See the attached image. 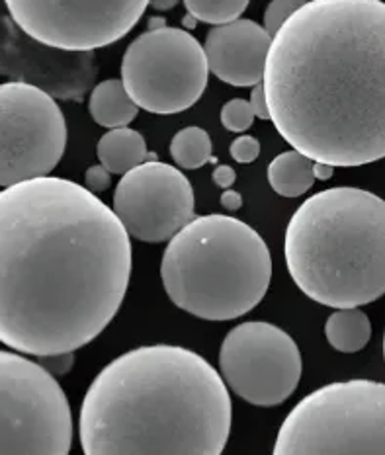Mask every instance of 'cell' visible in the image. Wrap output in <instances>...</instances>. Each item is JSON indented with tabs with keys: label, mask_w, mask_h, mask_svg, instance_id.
Returning <instances> with one entry per match:
<instances>
[{
	"label": "cell",
	"mask_w": 385,
	"mask_h": 455,
	"mask_svg": "<svg viewBox=\"0 0 385 455\" xmlns=\"http://www.w3.org/2000/svg\"><path fill=\"white\" fill-rule=\"evenodd\" d=\"M210 67L202 44L179 28H149L133 39L122 59V83L145 112L169 116L200 100Z\"/></svg>",
	"instance_id": "obj_8"
},
{
	"label": "cell",
	"mask_w": 385,
	"mask_h": 455,
	"mask_svg": "<svg viewBox=\"0 0 385 455\" xmlns=\"http://www.w3.org/2000/svg\"><path fill=\"white\" fill-rule=\"evenodd\" d=\"M37 363L57 378V375H65V373L71 371L73 363H75V352L37 355Z\"/></svg>",
	"instance_id": "obj_24"
},
{
	"label": "cell",
	"mask_w": 385,
	"mask_h": 455,
	"mask_svg": "<svg viewBox=\"0 0 385 455\" xmlns=\"http://www.w3.org/2000/svg\"><path fill=\"white\" fill-rule=\"evenodd\" d=\"M110 176L112 174L108 172L102 164H94L86 171L84 184L91 192L100 194V192H104V190H108V188H110Z\"/></svg>",
	"instance_id": "obj_25"
},
{
	"label": "cell",
	"mask_w": 385,
	"mask_h": 455,
	"mask_svg": "<svg viewBox=\"0 0 385 455\" xmlns=\"http://www.w3.org/2000/svg\"><path fill=\"white\" fill-rule=\"evenodd\" d=\"M194 188L179 168L145 161L122 174L114 194V213L141 243H166L194 220Z\"/></svg>",
	"instance_id": "obj_12"
},
{
	"label": "cell",
	"mask_w": 385,
	"mask_h": 455,
	"mask_svg": "<svg viewBox=\"0 0 385 455\" xmlns=\"http://www.w3.org/2000/svg\"><path fill=\"white\" fill-rule=\"evenodd\" d=\"M221 205L225 207L227 212H237V210H241V205H243V196H241L239 192H233V190H229V188H227V192L221 196Z\"/></svg>",
	"instance_id": "obj_28"
},
{
	"label": "cell",
	"mask_w": 385,
	"mask_h": 455,
	"mask_svg": "<svg viewBox=\"0 0 385 455\" xmlns=\"http://www.w3.org/2000/svg\"><path fill=\"white\" fill-rule=\"evenodd\" d=\"M132 243L88 188L39 176L0 192V342L37 355L75 352L120 311Z\"/></svg>",
	"instance_id": "obj_1"
},
{
	"label": "cell",
	"mask_w": 385,
	"mask_h": 455,
	"mask_svg": "<svg viewBox=\"0 0 385 455\" xmlns=\"http://www.w3.org/2000/svg\"><path fill=\"white\" fill-rule=\"evenodd\" d=\"M333 174H334V166L313 161V176H315V180H329Z\"/></svg>",
	"instance_id": "obj_29"
},
{
	"label": "cell",
	"mask_w": 385,
	"mask_h": 455,
	"mask_svg": "<svg viewBox=\"0 0 385 455\" xmlns=\"http://www.w3.org/2000/svg\"><path fill=\"white\" fill-rule=\"evenodd\" d=\"M251 0H184V6L197 22L227 24L241 18Z\"/></svg>",
	"instance_id": "obj_20"
},
{
	"label": "cell",
	"mask_w": 385,
	"mask_h": 455,
	"mask_svg": "<svg viewBox=\"0 0 385 455\" xmlns=\"http://www.w3.org/2000/svg\"><path fill=\"white\" fill-rule=\"evenodd\" d=\"M179 3L180 0H149V6L153 10H159V12H164V10H171Z\"/></svg>",
	"instance_id": "obj_30"
},
{
	"label": "cell",
	"mask_w": 385,
	"mask_h": 455,
	"mask_svg": "<svg viewBox=\"0 0 385 455\" xmlns=\"http://www.w3.org/2000/svg\"><path fill=\"white\" fill-rule=\"evenodd\" d=\"M98 161L110 174H125L147 158H155L147 153V143L140 132L132 127H114L102 135L96 147Z\"/></svg>",
	"instance_id": "obj_15"
},
{
	"label": "cell",
	"mask_w": 385,
	"mask_h": 455,
	"mask_svg": "<svg viewBox=\"0 0 385 455\" xmlns=\"http://www.w3.org/2000/svg\"><path fill=\"white\" fill-rule=\"evenodd\" d=\"M269 182L276 194L300 197L315 182L313 161L300 151L282 153L269 164Z\"/></svg>",
	"instance_id": "obj_18"
},
{
	"label": "cell",
	"mask_w": 385,
	"mask_h": 455,
	"mask_svg": "<svg viewBox=\"0 0 385 455\" xmlns=\"http://www.w3.org/2000/svg\"><path fill=\"white\" fill-rule=\"evenodd\" d=\"M325 336L337 352L357 354L372 339V323L360 307H347L333 313L325 323Z\"/></svg>",
	"instance_id": "obj_17"
},
{
	"label": "cell",
	"mask_w": 385,
	"mask_h": 455,
	"mask_svg": "<svg viewBox=\"0 0 385 455\" xmlns=\"http://www.w3.org/2000/svg\"><path fill=\"white\" fill-rule=\"evenodd\" d=\"M88 112L98 125L114 130V127L130 125L140 114V106L125 92L122 81L110 78V81H102L92 88Z\"/></svg>",
	"instance_id": "obj_16"
},
{
	"label": "cell",
	"mask_w": 385,
	"mask_h": 455,
	"mask_svg": "<svg viewBox=\"0 0 385 455\" xmlns=\"http://www.w3.org/2000/svg\"><path fill=\"white\" fill-rule=\"evenodd\" d=\"M262 86L270 120L315 163L362 166L385 155V4L308 0L278 28Z\"/></svg>",
	"instance_id": "obj_2"
},
{
	"label": "cell",
	"mask_w": 385,
	"mask_h": 455,
	"mask_svg": "<svg viewBox=\"0 0 385 455\" xmlns=\"http://www.w3.org/2000/svg\"><path fill=\"white\" fill-rule=\"evenodd\" d=\"M229 153H231L233 161L241 163V164H249V163H254L256 158H259L261 143L253 135H241L231 143Z\"/></svg>",
	"instance_id": "obj_23"
},
{
	"label": "cell",
	"mask_w": 385,
	"mask_h": 455,
	"mask_svg": "<svg viewBox=\"0 0 385 455\" xmlns=\"http://www.w3.org/2000/svg\"><path fill=\"white\" fill-rule=\"evenodd\" d=\"M0 75L42 88L57 100H83L91 91L98 63L94 52H68L37 42L12 18H0Z\"/></svg>",
	"instance_id": "obj_13"
},
{
	"label": "cell",
	"mask_w": 385,
	"mask_h": 455,
	"mask_svg": "<svg viewBox=\"0 0 385 455\" xmlns=\"http://www.w3.org/2000/svg\"><path fill=\"white\" fill-rule=\"evenodd\" d=\"M161 278L179 309L204 321H233L264 299L272 256L251 225L229 215H202L171 239Z\"/></svg>",
	"instance_id": "obj_5"
},
{
	"label": "cell",
	"mask_w": 385,
	"mask_h": 455,
	"mask_svg": "<svg viewBox=\"0 0 385 455\" xmlns=\"http://www.w3.org/2000/svg\"><path fill=\"white\" fill-rule=\"evenodd\" d=\"M308 0H272L264 10V29L270 36L278 32V28L288 20L295 10L303 6Z\"/></svg>",
	"instance_id": "obj_22"
},
{
	"label": "cell",
	"mask_w": 385,
	"mask_h": 455,
	"mask_svg": "<svg viewBox=\"0 0 385 455\" xmlns=\"http://www.w3.org/2000/svg\"><path fill=\"white\" fill-rule=\"evenodd\" d=\"M223 378L182 346L122 354L88 387L78 436L86 455H220L231 432Z\"/></svg>",
	"instance_id": "obj_3"
},
{
	"label": "cell",
	"mask_w": 385,
	"mask_h": 455,
	"mask_svg": "<svg viewBox=\"0 0 385 455\" xmlns=\"http://www.w3.org/2000/svg\"><path fill=\"white\" fill-rule=\"evenodd\" d=\"M18 28L47 45L94 52L120 42L149 0H4Z\"/></svg>",
	"instance_id": "obj_11"
},
{
	"label": "cell",
	"mask_w": 385,
	"mask_h": 455,
	"mask_svg": "<svg viewBox=\"0 0 385 455\" xmlns=\"http://www.w3.org/2000/svg\"><path fill=\"white\" fill-rule=\"evenodd\" d=\"M295 285L315 303L362 307L385 293V202L360 188H331L305 200L285 229Z\"/></svg>",
	"instance_id": "obj_4"
},
{
	"label": "cell",
	"mask_w": 385,
	"mask_h": 455,
	"mask_svg": "<svg viewBox=\"0 0 385 455\" xmlns=\"http://www.w3.org/2000/svg\"><path fill=\"white\" fill-rule=\"evenodd\" d=\"M276 455H383L385 385L350 379L303 397L282 422Z\"/></svg>",
	"instance_id": "obj_6"
},
{
	"label": "cell",
	"mask_w": 385,
	"mask_h": 455,
	"mask_svg": "<svg viewBox=\"0 0 385 455\" xmlns=\"http://www.w3.org/2000/svg\"><path fill=\"white\" fill-rule=\"evenodd\" d=\"M220 370L237 397L256 407H276L298 389L303 362L298 344L284 329L249 321L227 332Z\"/></svg>",
	"instance_id": "obj_10"
},
{
	"label": "cell",
	"mask_w": 385,
	"mask_h": 455,
	"mask_svg": "<svg viewBox=\"0 0 385 455\" xmlns=\"http://www.w3.org/2000/svg\"><path fill=\"white\" fill-rule=\"evenodd\" d=\"M212 140L202 127H184L172 137L171 156L174 163L186 171H197V168L210 163L212 158Z\"/></svg>",
	"instance_id": "obj_19"
},
{
	"label": "cell",
	"mask_w": 385,
	"mask_h": 455,
	"mask_svg": "<svg viewBox=\"0 0 385 455\" xmlns=\"http://www.w3.org/2000/svg\"><path fill=\"white\" fill-rule=\"evenodd\" d=\"M71 446V404L55 375L0 350V455H67Z\"/></svg>",
	"instance_id": "obj_7"
},
{
	"label": "cell",
	"mask_w": 385,
	"mask_h": 455,
	"mask_svg": "<svg viewBox=\"0 0 385 455\" xmlns=\"http://www.w3.org/2000/svg\"><path fill=\"white\" fill-rule=\"evenodd\" d=\"M270 42L272 36L253 20L237 18L212 28L204 47L210 73L239 88L262 83Z\"/></svg>",
	"instance_id": "obj_14"
},
{
	"label": "cell",
	"mask_w": 385,
	"mask_h": 455,
	"mask_svg": "<svg viewBox=\"0 0 385 455\" xmlns=\"http://www.w3.org/2000/svg\"><path fill=\"white\" fill-rule=\"evenodd\" d=\"M67 149V122L53 96L10 81L0 84V188L52 174Z\"/></svg>",
	"instance_id": "obj_9"
},
{
	"label": "cell",
	"mask_w": 385,
	"mask_h": 455,
	"mask_svg": "<svg viewBox=\"0 0 385 455\" xmlns=\"http://www.w3.org/2000/svg\"><path fill=\"white\" fill-rule=\"evenodd\" d=\"M196 22H197V20L192 16V14H188V16H184V26L186 28H196Z\"/></svg>",
	"instance_id": "obj_31"
},
{
	"label": "cell",
	"mask_w": 385,
	"mask_h": 455,
	"mask_svg": "<svg viewBox=\"0 0 385 455\" xmlns=\"http://www.w3.org/2000/svg\"><path fill=\"white\" fill-rule=\"evenodd\" d=\"M161 26H164V20L163 18H151L149 28H161Z\"/></svg>",
	"instance_id": "obj_32"
},
{
	"label": "cell",
	"mask_w": 385,
	"mask_h": 455,
	"mask_svg": "<svg viewBox=\"0 0 385 455\" xmlns=\"http://www.w3.org/2000/svg\"><path fill=\"white\" fill-rule=\"evenodd\" d=\"M249 104H251V108H253L254 117H261V120H270L269 106H266V96H264V86H262V83L253 86Z\"/></svg>",
	"instance_id": "obj_26"
},
{
	"label": "cell",
	"mask_w": 385,
	"mask_h": 455,
	"mask_svg": "<svg viewBox=\"0 0 385 455\" xmlns=\"http://www.w3.org/2000/svg\"><path fill=\"white\" fill-rule=\"evenodd\" d=\"M253 108L243 98H235L221 108V124L227 132L243 133L253 125Z\"/></svg>",
	"instance_id": "obj_21"
},
{
	"label": "cell",
	"mask_w": 385,
	"mask_h": 455,
	"mask_svg": "<svg viewBox=\"0 0 385 455\" xmlns=\"http://www.w3.org/2000/svg\"><path fill=\"white\" fill-rule=\"evenodd\" d=\"M212 178H213L215 186H220V188H223V190H227V188H231L235 184L237 174H235V171H233L231 166L220 164V166H215Z\"/></svg>",
	"instance_id": "obj_27"
}]
</instances>
